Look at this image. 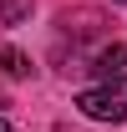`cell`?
Masks as SVG:
<instances>
[{"mask_svg": "<svg viewBox=\"0 0 127 132\" xmlns=\"http://www.w3.org/2000/svg\"><path fill=\"white\" fill-rule=\"evenodd\" d=\"M76 107L92 117V122H122L127 117V102L117 97V86H86L76 97Z\"/></svg>", "mask_w": 127, "mask_h": 132, "instance_id": "1", "label": "cell"}, {"mask_svg": "<svg viewBox=\"0 0 127 132\" xmlns=\"http://www.w3.org/2000/svg\"><path fill=\"white\" fill-rule=\"evenodd\" d=\"M0 132H10V122H5V117H0Z\"/></svg>", "mask_w": 127, "mask_h": 132, "instance_id": "5", "label": "cell"}, {"mask_svg": "<svg viewBox=\"0 0 127 132\" xmlns=\"http://www.w3.org/2000/svg\"><path fill=\"white\" fill-rule=\"evenodd\" d=\"M0 71H5V76H26V71H31V61H26L20 51H0Z\"/></svg>", "mask_w": 127, "mask_h": 132, "instance_id": "4", "label": "cell"}, {"mask_svg": "<svg viewBox=\"0 0 127 132\" xmlns=\"http://www.w3.org/2000/svg\"><path fill=\"white\" fill-rule=\"evenodd\" d=\"M31 20V0H0V26H20Z\"/></svg>", "mask_w": 127, "mask_h": 132, "instance_id": "3", "label": "cell"}, {"mask_svg": "<svg viewBox=\"0 0 127 132\" xmlns=\"http://www.w3.org/2000/svg\"><path fill=\"white\" fill-rule=\"evenodd\" d=\"M97 71H102L107 86H122L127 81V46H107L102 56H97Z\"/></svg>", "mask_w": 127, "mask_h": 132, "instance_id": "2", "label": "cell"}]
</instances>
